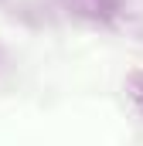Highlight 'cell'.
Here are the masks:
<instances>
[{"instance_id": "1", "label": "cell", "mask_w": 143, "mask_h": 146, "mask_svg": "<svg viewBox=\"0 0 143 146\" xmlns=\"http://www.w3.org/2000/svg\"><path fill=\"white\" fill-rule=\"evenodd\" d=\"M61 3L75 17L92 21V24H112L119 17V0H61Z\"/></svg>"}, {"instance_id": "2", "label": "cell", "mask_w": 143, "mask_h": 146, "mask_svg": "<svg viewBox=\"0 0 143 146\" xmlns=\"http://www.w3.org/2000/svg\"><path fill=\"white\" fill-rule=\"evenodd\" d=\"M126 99L136 109V115H143V72H130L126 75Z\"/></svg>"}, {"instance_id": "3", "label": "cell", "mask_w": 143, "mask_h": 146, "mask_svg": "<svg viewBox=\"0 0 143 146\" xmlns=\"http://www.w3.org/2000/svg\"><path fill=\"white\" fill-rule=\"evenodd\" d=\"M0 65H3V48H0Z\"/></svg>"}]
</instances>
